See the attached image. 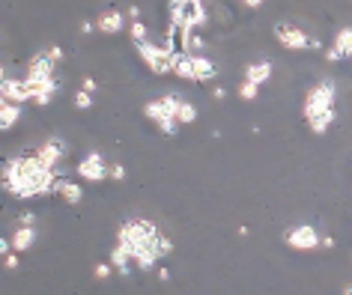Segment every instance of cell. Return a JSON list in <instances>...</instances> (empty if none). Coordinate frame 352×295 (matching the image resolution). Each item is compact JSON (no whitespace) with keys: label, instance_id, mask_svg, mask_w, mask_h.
Returning a JSON list of instances; mask_svg holds the SVG:
<instances>
[{"label":"cell","instance_id":"6da1fadb","mask_svg":"<svg viewBox=\"0 0 352 295\" xmlns=\"http://www.w3.org/2000/svg\"><path fill=\"white\" fill-rule=\"evenodd\" d=\"M66 176V167H48L36 152L30 155H15L3 164V188L6 194L19 197V200H33V197L54 194L57 182Z\"/></svg>","mask_w":352,"mask_h":295},{"label":"cell","instance_id":"7a4b0ae2","mask_svg":"<svg viewBox=\"0 0 352 295\" xmlns=\"http://www.w3.org/2000/svg\"><path fill=\"white\" fill-rule=\"evenodd\" d=\"M117 241H122V245L131 250L135 266L140 268V272H149V268H155L158 259H164L167 254H173V241L167 239L149 218H129V221H122L120 230H117Z\"/></svg>","mask_w":352,"mask_h":295},{"label":"cell","instance_id":"3957f363","mask_svg":"<svg viewBox=\"0 0 352 295\" xmlns=\"http://www.w3.org/2000/svg\"><path fill=\"white\" fill-rule=\"evenodd\" d=\"M334 117H338V95H334V81L325 78L305 93L302 119L314 134H325L334 126Z\"/></svg>","mask_w":352,"mask_h":295},{"label":"cell","instance_id":"277c9868","mask_svg":"<svg viewBox=\"0 0 352 295\" xmlns=\"http://www.w3.org/2000/svg\"><path fill=\"white\" fill-rule=\"evenodd\" d=\"M173 75L182 81H195V84H206L218 78V69L212 60H206L204 54H179L173 66Z\"/></svg>","mask_w":352,"mask_h":295},{"label":"cell","instance_id":"5b68a950","mask_svg":"<svg viewBox=\"0 0 352 295\" xmlns=\"http://www.w3.org/2000/svg\"><path fill=\"white\" fill-rule=\"evenodd\" d=\"M138 54H140V60L146 63V69L153 75H170L173 72V66H176V51L167 45V42H162V45H155V42H138Z\"/></svg>","mask_w":352,"mask_h":295},{"label":"cell","instance_id":"8992f818","mask_svg":"<svg viewBox=\"0 0 352 295\" xmlns=\"http://www.w3.org/2000/svg\"><path fill=\"white\" fill-rule=\"evenodd\" d=\"M280 241L289 248V250H298V254H307V250H316L322 248V236L314 224H296V227L284 230Z\"/></svg>","mask_w":352,"mask_h":295},{"label":"cell","instance_id":"52a82bcc","mask_svg":"<svg viewBox=\"0 0 352 295\" xmlns=\"http://www.w3.org/2000/svg\"><path fill=\"white\" fill-rule=\"evenodd\" d=\"M275 39H278V45L287 48V51H311L314 36H307V33L293 21H280V24H275Z\"/></svg>","mask_w":352,"mask_h":295},{"label":"cell","instance_id":"ba28073f","mask_svg":"<svg viewBox=\"0 0 352 295\" xmlns=\"http://www.w3.org/2000/svg\"><path fill=\"white\" fill-rule=\"evenodd\" d=\"M144 117L149 119V123H155L158 132H164L167 137H173L176 132H179V119H176L170 110L164 108L162 99H149L146 105H144Z\"/></svg>","mask_w":352,"mask_h":295},{"label":"cell","instance_id":"9c48e42d","mask_svg":"<svg viewBox=\"0 0 352 295\" xmlns=\"http://www.w3.org/2000/svg\"><path fill=\"white\" fill-rule=\"evenodd\" d=\"M75 173L84 182H104V179L111 176V164L104 161V155L99 150H93V152H87L84 158H81V164L75 167Z\"/></svg>","mask_w":352,"mask_h":295},{"label":"cell","instance_id":"30bf717a","mask_svg":"<svg viewBox=\"0 0 352 295\" xmlns=\"http://www.w3.org/2000/svg\"><path fill=\"white\" fill-rule=\"evenodd\" d=\"M24 78H28L30 84H39V81H51V78H57V60L48 54V48L30 57L28 75H24Z\"/></svg>","mask_w":352,"mask_h":295},{"label":"cell","instance_id":"8fae6325","mask_svg":"<svg viewBox=\"0 0 352 295\" xmlns=\"http://www.w3.org/2000/svg\"><path fill=\"white\" fill-rule=\"evenodd\" d=\"M0 99L15 102V105H28V102H33V86H30L28 78L3 75V84H0Z\"/></svg>","mask_w":352,"mask_h":295},{"label":"cell","instance_id":"7c38bea8","mask_svg":"<svg viewBox=\"0 0 352 295\" xmlns=\"http://www.w3.org/2000/svg\"><path fill=\"white\" fill-rule=\"evenodd\" d=\"M33 152H36L39 158L48 164V167H60V164H63V158L69 155V146L60 141V137H48V141L42 143V146H36Z\"/></svg>","mask_w":352,"mask_h":295},{"label":"cell","instance_id":"4fadbf2b","mask_svg":"<svg viewBox=\"0 0 352 295\" xmlns=\"http://www.w3.org/2000/svg\"><path fill=\"white\" fill-rule=\"evenodd\" d=\"M12 250H19V254H24V250H30L33 245H36L39 233H36V224H15L12 230Z\"/></svg>","mask_w":352,"mask_h":295},{"label":"cell","instance_id":"5bb4252c","mask_svg":"<svg viewBox=\"0 0 352 295\" xmlns=\"http://www.w3.org/2000/svg\"><path fill=\"white\" fill-rule=\"evenodd\" d=\"M33 86V105L36 108H45L54 102V95L60 90V78H51V81H39V84H30Z\"/></svg>","mask_w":352,"mask_h":295},{"label":"cell","instance_id":"9a60e30c","mask_svg":"<svg viewBox=\"0 0 352 295\" xmlns=\"http://www.w3.org/2000/svg\"><path fill=\"white\" fill-rule=\"evenodd\" d=\"M96 27H99V33H104V36H113V33H120L126 27V19H122L120 10H104L99 19H96Z\"/></svg>","mask_w":352,"mask_h":295},{"label":"cell","instance_id":"2e32d148","mask_svg":"<svg viewBox=\"0 0 352 295\" xmlns=\"http://www.w3.org/2000/svg\"><path fill=\"white\" fill-rule=\"evenodd\" d=\"M54 194H57V197H60V200H63V203H69V206H78V203L84 200V188L78 185V182H69L66 176L57 182Z\"/></svg>","mask_w":352,"mask_h":295},{"label":"cell","instance_id":"e0dca14e","mask_svg":"<svg viewBox=\"0 0 352 295\" xmlns=\"http://www.w3.org/2000/svg\"><path fill=\"white\" fill-rule=\"evenodd\" d=\"M21 119V105L0 99V132H12V126H19Z\"/></svg>","mask_w":352,"mask_h":295},{"label":"cell","instance_id":"ac0fdd59","mask_svg":"<svg viewBox=\"0 0 352 295\" xmlns=\"http://www.w3.org/2000/svg\"><path fill=\"white\" fill-rule=\"evenodd\" d=\"M111 263H113V268H117L122 277H129V274H131V263H135V257H131V250L122 245V241H117V245H113V250H111Z\"/></svg>","mask_w":352,"mask_h":295},{"label":"cell","instance_id":"d6986e66","mask_svg":"<svg viewBox=\"0 0 352 295\" xmlns=\"http://www.w3.org/2000/svg\"><path fill=\"white\" fill-rule=\"evenodd\" d=\"M272 69H275V66H272L269 63V60H260V63H251L248 69H245V78H248V81H254V84H266L269 81V78H272Z\"/></svg>","mask_w":352,"mask_h":295},{"label":"cell","instance_id":"ffe728a7","mask_svg":"<svg viewBox=\"0 0 352 295\" xmlns=\"http://www.w3.org/2000/svg\"><path fill=\"white\" fill-rule=\"evenodd\" d=\"M331 45L338 48L343 57H352V27H340V30H338V36H334V42H331Z\"/></svg>","mask_w":352,"mask_h":295},{"label":"cell","instance_id":"44dd1931","mask_svg":"<svg viewBox=\"0 0 352 295\" xmlns=\"http://www.w3.org/2000/svg\"><path fill=\"white\" fill-rule=\"evenodd\" d=\"M176 119H179V126H191V123H197V108L191 105L188 99H182L179 110H176Z\"/></svg>","mask_w":352,"mask_h":295},{"label":"cell","instance_id":"7402d4cb","mask_svg":"<svg viewBox=\"0 0 352 295\" xmlns=\"http://www.w3.org/2000/svg\"><path fill=\"white\" fill-rule=\"evenodd\" d=\"M236 93H239V99H242V102H254V99L260 95V84H254V81H248V78H245Z\"/></svg>","mask_w":352,"mask_h":295},{"label":"cell","instance_id":"603a6c76","mask_svg":"<svg viewBox=\"0 0 352 295\" xmlns=\"http://www.w3.org/2000/svg\"><path fill=\"white\" fill-rule=\"evenodd\" d=\"M129 33H131V42H135V45H138V42H146L149 39V30H146V24L144 21H129Z\"/></svg>","mask_w":352,"mask_h":295},{"label":"cell","instance_id":"cb8c5ba5","mask_svg":"<svg viewBox=\"0 0 352 295\" xmlns=\"http://www.w3.org/2000/svg\"><path fill=\"white\" fill-rule=\"evenodd\" d=\"M75 108H78V110H90V108H93V93L81 86V90L75 93Z\"/></svg>","mask_w":352,"mask_h":295},{"label":"cell","instance_id":"d4e9b609","mask_svg":"<svg viewBox=\"0 0 352 295\" xmlns=\"http://www.w3.org/2000/svg\"><path fill=\"white\" fill-rule=\"evenodd\" d=\"M113 272H117V268H113V263H99V266L93 268V277H96V281H108Z\"/></svg>","mask_w":352,"mask_h":295},{"label":"cell","instance_id":"484cf974","mask_svg":"<svg viewBox=\"0 0 352 295\" xmlns=\"http://www.w3.org/2000/svg\"><path fill=\"white\" fill-rule=\"evenodd\" d=\"M204 48H206V42L200 39L197 33H191V36H188V54H200Z\"/></svg>","mask_w":352,"mask_h":295},{"label":"cell","instance_id":"4316f807","mask_svg":"<svg viewBox=\"0 0 352 295\" xmlns=\"http://www.w3.org/2000/svg\"><path fill=\"white\" fill-rule=\"evenodd\" d=\"M325 60H329V63H340L343 54H340V51L334 48V45H329V48H325Z\"/></svg>","mask_w":352,"mask_h":295},{"label":"cell","instance_id":"83f0119b","mask_svg":"<svg viewBox=\"0 0 352 295\" xmlns=\"http://www.w3.org/2000/svg\"><path fill=\"white\" fill-rule=\"evenodd\" d=\"M111 179L122 182V179H126V167H122V164H111Z\"/></svg>","mask_w":352,"mask_h":295},{"label":"cell","instance_id":"f1b7e54d","mask_svg":"<svg viewBox=\"0 0 352 295\" xmlns=\"http://www.w3.org/2000/svg\"><path fill=\"white\" fill-rule=\"evenodd\" d=\"M3 266H6V268H19V250L6 254V257H3Z\"/></svg>","mask_w":352,"mask_h":295},{"label":"cell","instance_id":"f546056e","mask_svg":"<svg viewBox=\"0 0 352 295\" xmlns=\"http://www.w3.org/2000/svg\"><path fill=\"white\" fill-rule=\"evenodd\" d=\"M0 254H12V239H0Z\"/></svg>","mask_w":352,"mask_h":295},{"label":"cell","instance_id":"4dcf8cb0","mask_svg":"<svg viewBox=\"0 0 352 295\" xmlns=\"http://www.w3.org/2000/svg\"><path fill=\"white\" fill-rule=\"evenodd\" d=\"M15 224H36V215H33V212H24V215H21V218L15 221Z\"/></svg>","mask_w":352,"mask_h":295},{"label":"cell","instance_id":"1f68e13d","mask_svg":"<svg viewBox=\"0 0 352 295\" xmlns=\"http://www.w3.org/2000/svg\"><path fill=\"white\" fill-rule=\"evenodd\" d=\"M48 54H51V57H54V60H57V63H60V60H63V48L51 45V48H48Z\"/></svg>","mask_w":352,"mask_h":295},{"label":"cell","instance_id":"d6a6232c","mask_svg":"<svg viewBox=\"0 0 352 295\" xmlns=\"http://www.w3.org/2000/svg\"><path fill=\"white\" fill-rule=\"evenodd\" d=\"M242 3H245V6H248V10H260V6H263V3H266V0H242Z\"/></svg>","mask_w":352,"mask_h":295},{"label":"cell","instance_id":"836d02e7","mask_svg":"<svg viewBox=\"0 0 352 295\" xmlns=\"http://www.w3.org/2000/svg\"><path fill=\"white\" fill-rule=\"evenodd\" d=\"M93 30H99L93 21H84V24H81V33H93Z\"/></svg>","mask_w":352,"mask_h":295},{"label":"cell","instance_id":"e575fe53","mask_svg":"<svg viewBox=\"0 0 352 295\" xmlns=\"http://www.w3.org/2000/svg\"><path fill=\"white\" fill-rule=\"evenodd\" d=\"M84 90H90V93H96V81H93V78H84Z\"/></svg>","mask_w":352,"mask_h":295},{"label":"cell","instance_id":"d590c367","mask_svg":"<svg viewBox=\"0 0 352 295\" xmlns=\"http://www.w3.org/2000/svg\"><path fill=\"white\" fill-rule=\"evenodd\" d=\"M322 248H334V239L331 236H322Z\"/></svg>","mask_w":352,"mask_h":295}]
</instances>
